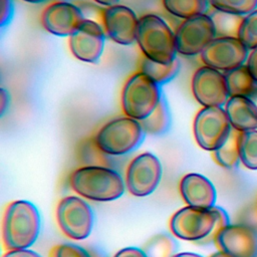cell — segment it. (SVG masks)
Masks as SVG:
<instances>
[{
    "label": "cell",
    "instance_id": "cell-1",
    "mask_svg": "<svg viewBox=\"0 0 257 257\" xmlns=\"http://www.w3.org/2000/svg\"><path fill=\"white\" fill-rule=\"evenodd\" d=\"M71 189L81 197L96 201L109 202L120 198L125 183L120 174L110 167L87 166L75 169L69 176Z\"/></svg>",
    "mask_w": 257,
    "mask_h": 257
},
{
    "label": "cell",
    "instance_id": "cell-2",
    "mask_svg": "<svg viewBox=\"0 0 257 257\" xmlns=\"http://www.w3.org/2000/svg\"><path fill=\"white\" fill-rule=\"evenodd\" d=\"M40 233V215L34 204L26 200L11 202L2 221V240L6 249H28Z\"/></svg>",
    "mask_w": 257,
    "mask_h": 257
},
{
    "label": "cell",
    "instance_id": "cell-3",
    "mask_svg": "<svg viewBox=\"0 0 257 257\" xmlns=\"http://www.w3.org/2000/svg\"><path fill=\"white\" fill-rule=\"evenodd\" d=\"M136 42L142 55L160 63H171L178 55L175 30L160 15L140 16Z\"/></svg>",
    "mask_w": 257,
    "mask_h": 257
},
{
    "label": "cell",
    "instance_id": "cell-4",
    "mask_svg": "<svg viewBox=\"0 0 257 257\" xmlns=\"http://www.w3.org/2000/svg\"><path fill=\"white\" fill-rule=\"evenodd\" d=\"M146 136L147 134L139 120L123 115L104 122L92 138L102 153L118 157L138 150Z\"/></svg>",
    "mask_w": 257,
    "mask_h": 257
},
{
    "label": "cell",
    "instance_id": "cell-5",
    "mask_svg": "<svg viewBox=\"0 0 257 257\" xmlns=\"http://www.w3.org/2000/svg\"><path fill=\"white\" fill-rule=\"evenodd\" d=\"M162 86L144 72L137 70L124 81L120 92V105L124 115L139 121L149 116L163 96Z\"/></svg>",
    "mask_w": 257,
    "mask_h": 257
},
{
    "label": "cell",
    "instance_id": "cell-6",
    "mask_svg": "<svg viewBox=\"0 0 257 257\" xmlns=\"http://www.w3.org/2000/svg\"><path fill=\"white\" fill-rule=\"evenodd\" d=\"M231 123L222 106H203L195 115L193 133L200 148L214 152L228 139Z\"/></svg>",
    "mask_w": 257,
    "mask_h": 257
},
{
    "label": "cell",
    "instance_id": "cell-7",
    "mask_svg": "<svg viewBox=\"0 0 257 257\" xmlns=\"http://www.w3.org/2000/svg\"><path fill=\"white\" fill-rule=\"evenodd\" d=\"M56 220L59 228L68 238L83 240L91 233L94 213L91 206L82 198L67 196L57 205Z\"/></svg>",
    "mask_w": 257,
    "mask_h": 257
},
{
    "label": "cell",
    "instance_id": "cell-8",
    "mask_svg": "<svg viewBox=\"0 0 257 257\" xmlns=\"http://www.w3.org/2000/svg\"><path fill=\"white\" fill-rule=\"evenodd\" d=\"M216 221L217 216L213 208L186 206L172 216L170 229L177 238L200 244L213 232Z\"/></svg>",
    "mask_w": 257,
    "mask_h": 257
},
{
    "label": "cell",
    "instance_id": "cell-9",
    "mask_svg": "<svg viewBox=\"0 0 257 257\" xmlns=\"http://www.w3.org/2000/svg\"><path fill=\"white\" fill-rule=\"evenodd\" d=\"M178 54L186 57L200 56L206 46L217 37L209 14L182 20L175 29Z\"/></svg>",
    "mask_w": 257,
    "mask_h": 257
},
{
    "label": "cell",
    "instance_id": "cell-10",
    "mask_svg": "<svg viewBox=\"0 0 257 257\" xmlns=\"http://www.w3.org/2000/svg\"><path fill=\"white\" fill-rule=\"evenodd\" d=\"M163 175L162 164L157 156L150 152L138 155L127 166L125 186L136 197H146L155 192Z\"/></svg>",
    "mask_w": 257,
    "mask_h": 257
},
{
    "label": "cell",
    "instance_id": "cell-11",
    "mask_svg": "<svg viewBox=\"0 0 257 257\" xmlns=\"http://www.w3.org/2000/svg\"><path fill=\"white\" fill-rule=\"evenodd\" d=\"M106 35L98 21L85 18L79 27L68 37L71 54L85 63H98L100 60Z\"/></svg>",
    "mask_w": 257,
    "mask_h": 257
},
{
    "label": "cell",
    "instance_id": "cell-12",
    "mask_svg": "<svg viewBox=\"0 0 257 257\" xmlns=\"http://www.w3.org/2000/svg\"><path fill=\"white\" fill-rule=\"evenodd\" d=\"M249 49L237 37H216L200 54L204 65L222 72L237 68L247 60Z\"/></svg>",
    "mask_w": 257,
    "mask_h": 257
},
{
    "label": "cell",
    "instance_id": "cell-13",
    "mask_svg": "<svg viewBox=\"0 0 257 257\" xmlns=\"http://www.w3.org/2000/svg\"><path fill=\"white\" fill-rule=\"evenodd\" d=\"M140 17L128 6L116 4L99 10V23L106 37L119 45L136 42Z\"/></svg>",
    "mask_w": 257,
    "mask_h": 257
},
{
    "label": "cell",
    "instance_id": "cell-14",
    "mask_svg": "<svg viewBox=\"0 0 257 257\" xmlns=\"http://www.w3.org/2000/svg\"><path fill=\"white\" fill-rule=\"evenodd\" d=\"M84 19L81 8L67 0H54L40 13V24L44 30L59 37H69Z\"/></svg>",
    "mask_w": 257,
    "mask_h": 257
},
{
    "label": "cell",
    "instance_id": "cell-15",
    "mask_svg": "<svg viewBox=\"0 0 257 257\" xmlns=\"http://www.w3.org/2000/svg\"><path fill=\"white\" fill-rule=\"evenodd\" d=\"M191 88L194 98L203 106H223L230 97L224 72L207 65L195 70Z\"/></svg>",
    "mask_w": 257,
    "mask_h": 257
},
{
    "label": "cell",
    "instance_id": "cell-16",
    "mask_svg": "<svg viewBox=\"0 0 257 257\" xmlns=\"http://www.w3.org/2000/svg\"><path fill=\"white\" fill-rule=\"evenodd\" d=\"M217 247L234 257L257 255V232L243 224H229L215 238Z\"/></svg>",
    "mask_w": 257,
    "mask_h": 257
},
{
    "label": "cell",
    "instance_id": "cell-17",
    "mask_svg": "<svg viewBox=\"0 0 257 257\" xmlns=\"http://www.w3.org/2000/svg\"><path fill=\"white\" fill-rule=\"evenodd\" d=\"M180 193L188 206L202 209L215 206L216 189L212 182L201 174L185 175L180 182Z\"/></svg>",
    "mask_w": 257,
    "mask_h": 257
},
{
    "label": "cell",
    "instance_id": "cell-18",
    "mask_svg": "<svg viewBox=\"0 0 257 257\" xmlns=\"http://www.w3.org/2000/svg\"><path fill=\"white\" fill-rule=\"evenodd\" d=\"M225 111L231 126L238 132L257 130V107L247 96H230Z\"/></svg>",
    "mask_w": 257,
    "mask_h": 257
},
{
    "label": "cell",
    "instance_id": "cell-19",
    "mask_svg": "<svg viewBox=\"0 0 257 257\" xmlns=\"http://www.w3.org/2000/svg\"><path fill=\"white\" fill-rule=\"evenodd\" d=\"M181 62L179 58H176L171 63H160L149 59L142 55L139 59V69L148 75L160 86H163L172 81L180 72Z\"/></svg>",
    "mask_w": 257,
    "mask_h": 257
},
{
    "label": "cell",
    "instance_id": "cell-20",
    "mask_svg": "<svg viewBox=\"0 0 257 257\" xmlns=\"http://www.w3.org/2000/svg\"><path fill=\"white\" fill-rule=\"evenodd\" d=\"M140 122L147 135L160 137L170 131L172 125V113L165 94H163L153 112Z\"/></svg>",
    "mask_w": 257,
    "mask_h": 257
},
{
    "label": "cell",
    "instance_id": "cell-21",
    "mask_svg": "<svg viewBox=\"0 0 257 257\" xmlns=\"http://www.w3.org/2000/svg\"><path fill=\"white\" fill-rule=\"evenodd\" d=\"M229 96H249L257 89V81L246 64L224 72Z\"/></svg>",
    "mask_w": 257,
    "mask_h": 257
},
{
    "label": "cell",
    "instance_id": "cell-22",
    "mask_svg": "<svg viewBox=\"0 0 257 257\" xmlns=\"http://www.w3.org/2000/svg\"><path fill=\"white\" fill-rule=\"evenodd\" d=\"M164 9L172 16L186 20L202 14H207L209 0H162Z\"/></svg>",
    "mask_w": 257,
    "mask_h": 257
},
{
    "label": "cell",
    "instance_id": "cell-23",
    "mask_svg": "<svg viewBox=\"0 0 257 257\" xmlns=\"http://www.w3.org/2000/svg\"><path fill=\"white\" fill-rule=\"evenodd\" d=\"M211 17L217 37H237L245 16L227 13L210 8L208 11Z\"/></svg>",
    "mask_w": 257,
    "mask_h": 257
},
{
    "label": "cell",
    "instance_id": "cell-24",
    "mask_svg": "<svg viewBox=\"0 0 257 257\" xmlns=\"http://www.w3.org/2000/svg\"><path fill=\"white\" fill-rule=\"evenodd\" d=\"M240 132L232 127V131L226 142L213 153L215 162L225 169H234L240 162L239 154Z\"/></svg>",
    "mask_w": 257,
    "mask_h": 257
},
{
    "label": "cell",
    "instance_id": "cell-25",
    "mask_svg": "<svg viewBox=\"0 0 257 257\" xmlns=\"http://www.w3.org/2000/svg\"><path fill=\"white\" fill-rule=\"evenodd\" d=\"M77 160L80 167L87 166H102L110 167L108 162V157L102 153L99 148L95 145L93 138L82 141L78 145L77 149ZM111 168V167H110Z\"/></svg>",
    "mask_w": 257,
    "mask_h": 257
},
{
    "label": "cell",
    "instance_id": "cell-26",
    "mask_svg": "<svg viewBox=\"0 0 257 257\" xmlns=\"http://www.w3.org/2000/svg\"><path fill=\"white\" fill-rule=\"evenodd\" d=\"M178 244L176 240L166 233L157 234L144 246L148 257H173L176 254Z\"/></svg>",
    "mask_w": 257,
    "mask_h": 257
},
{
    "label": "cell",
    "instance_id": "cell-27",
    "mask_svg": "<svg viewBox=\"0 0 257 257\" xmlns=\"http://www.w3.org/2000/svg\"><path fill=\"white\" fill-rule=\"evenodd\" d=\"M240 162L250 170H257V130L240 132Z\"/></svg>",
    "mask_w": 257,
    "mask_h": 257
},
{
    "label": "cell",
    "instance_id": "cell-28",
    "mask_svg": "<svg viewBox=\"0 0 257 257\" xmlns=\"http://www.w3.org/2000/svg\"><path fill=\"white\" fill-rule=\"evenodd\" d=\"M209 4L213 9L242 16L257 9V0H209Z\"/></svg>",
    "mask_w": 257,
    "mask_h": 257
},
{
    "label": "cell",
    "instance_id": "cell-29",
    "mask_svg": "<svg viewBox=\"0 0 257 257\" xmlns=\"http://www.w3.org/2000/svg\"><path fill=\"white\" fill-rule=\"evenodd\" d=\"M238 38L249 50L257 47V9L244 17Z\"/></svg>",
    "mask_w": 257,
    "mask_h": 257
},
{
    "label": "cell",
    "instance_id": "cell-30",
    "mask_svg": "<svg viewBox=\"0 0 257 257\" xmlns=\"http://www.w3.org/2000/svg\"><path fill=\"white\" fill-rule=\"evenodd\" d=\"M50 257H93L88 250L83 247L72 244L63 243L56 245L50 253Z\"/></svg>",
    "mask_w": 257,
    "mask_h": 257
},
{
    "label": "cell",
    "instance_id": "cell-31",
    "mask_svg": "<svg viewBox=\"0 0 257 257\" xmlns=\"http://www.w3.org/2000/svg\"><path fill=\"white\" fill-rule=\"evenodd\" d=\"M216 213V216H217V221H216V224H215V227H214V230L213 232L205 239L203 240L200 244H209V243H212L215 241V238L216 236L218 235V233L223 229L225 228L227 225L230 224L229 222V217H228V214L226 213V211L219 207V206H214L212 207Z\"/></svg>",
    "mask_w": 257,
    "mask_h": 257
},
{
    "label": "cell",
    "instance_id": "cell-32",
    "mask_svg": "<svg viewBox=\"0 0 257 257\" xmlns=\"http://www.w3.org/2000/svg\"><path fill=\"white\" fill-rule=\"evenodd\" d=\"M15 13L14 0H0V26H8Z\"/></svg>",
    "mask_w": 257,
    "mask_h": 257
},
{
    "label": "cell",
    "instance_id": "cell-33",
    "mask_svg": "<svg viewBox=\"0 0 257 257\" xmlns=\"http://www.w3.org/2000/svg\"><path fill=\"white\" fill-rule=\"evenodd\" d=\"M113 257H148L145 251L137 247H125L117 251Z\"/></svg>",
    "mask_w": 257,
    "mask_h": 257
},
{
    "label": "cell",
    "instance_id": "cell-34",
    "mask_svg": "<svg viewBox=\"0 0 257 257\" xmlns=\"http://www.w3.org/2000/svg\"><path fill=\"white\" fill-rule=\"evenodd\" d=\"M246 65L254 79L257 81V47L252 49L249 53L246 60Z\"/></svg>",
    "mask_w": 257,
    "mask_h": 257
},
{
    "label": "cell",
    "instance_id": "cell-35",
    "mask_svg": "<svg viewBox=\"0 0 257 257\" xmlns=\"http://www.w3.org/2000/svg\"><path fill=\"white\" fill-rule=\"evenodd\" d=\"M3 257H42L37 252L30 250V249H15V250H8Z\"/></svg>",
    "mask_w": 257,
    "mask_h": 257
},
{
    "label": "cell",
    "instance_id": "cell-36",
    "mask_svg": "<svg viewBox=\"0 0 257 257\" xmlns=\"http://www.w3.org/2000/svg\"><path fill=\"white\" fill-rule=\"evenodd\" d=\"M11 101L10 92L5 87L0 88V115L3 116L8 110Z\"/></svg>",
    "mask_w": 257,
    "mask_h": 257
},
{
    "label": "cell",
    "instance_id": "cell-37",
    "mask_svg": "<svg viewBox=\"0 0 257 257\" xmlns=\"http://www.w3.org/2000/svg\"><path fill=\"white\" fill-rule=\"evenodd\" d=\"M93 2H95L96 4L102 6V7H108V6H112V5H116L119 4L120 0H92Z\"/></svg>",
    "mask_w": 257,
    "mask_h": 257
},
{
    "label": "cell",
    "instance_id": "cell-38",
    "mask_svg": "<svg viewBox=\"0 0 257 257\" xmlns=\"http://www.w3.org/2000/svg\"><path fill=\"white\" fill-rule=\"evenodd\" d=\"M173 257H203V256L196 253H192V252H182V253H176Z\"/></svg>",
    "mask_w": 257,
    "mask_h": 257
},
{
    "label": "cell",
    "instance_id": "cell-39",
    "mask_svg": "<svg viewBox=\"0 0 257 257\" xmlns=\"http://www.w3.org/2000/svg\"><path fill=\"white\" fill-rule=\"evenodd\" d=\"M210 257H234V256H232V255H230V254L220 250V251H217V252L213 253Z\"/></svg>",
    "mask_w": 257,
    "mask_h": 257
},
{
    "label": "cell",
    "instance_id": "cell-40",
    "mask_svg": "<svg viewBox=\"0 0 257 257\" xmlns=\"http://www.w3.org/2000/svg\"><path fill=\"white\" fill-rule=\"evenodd\" d=\"M247 97H249L252 101H253V103L256 105V107H257V89L256 90H254L249 96H247Z\"/></svg>",
    "mask_w": 257,
    "mask_h": 257
},
{
    "label": "cell",
    "instance_id": "cell-41",
    "mask_svg": "<svg viewBox=\"0 0 257 257\" xmlns=\"http://www.w3.org/2000/svg\"><path fill=\"white\" fill-rule=\"evenodd\" d=\"M21 1H24V2H27V3H30V4H40V3H43L47 0H21Z\"/></svg>",
    "mask_w": 257,
    "mask_h": 257
}]
</instances>
